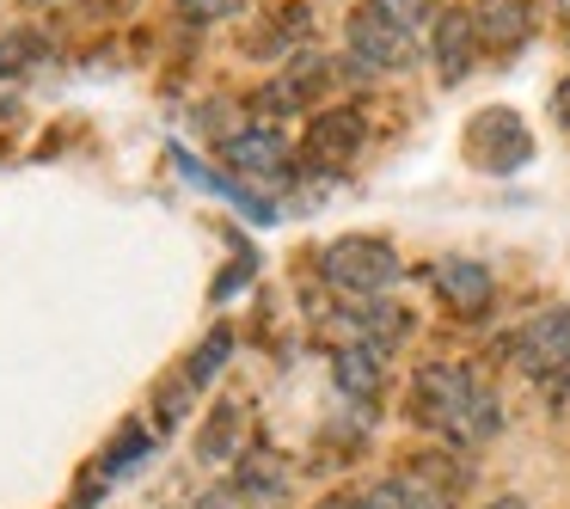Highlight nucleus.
<instances>
[{"label": "nucleus", "mask_w": 570, "mask_h": 509, "mask_svg": "<svg viewBox=\"0 0 570 509\" xmlns=\"http://www.w3.org/2000/svg\"><path fill=\"white\" fill-rule=\"evenodd\" d=\"M484 509H528V503H521V497H491Z\"/></svg>", "instance_id": "412c9836"}, {"label": "nucleus", "mask_w": 570, "mask_h": 509, "mask_svg": "<svg viewBox=\"0 0 570 509\" xmlns=\"http://www.w3.org/2000/svg\"><path fill=\"white\" fill-rule=\"evenodd\" d=\"M509 350H515V362L533 374V381H570V313L564 307L533 313Z\"/></svg>", "instance_id": "39448f33"}, {"label": "nucleus", "mask_w": 570, "mask_h": 509, "mask_svg": "<svg viewBox=\"0 0 570 509\" xmlns=\"http://www.w3.org/2000/svg\"><path fill=\"white\" fill-rule=\"evenodd\" d=\"M283 479H288V472L276 467L271 454H264V460H252V472H239V484H252V491H264V497H271V491H283Z\"/></svg>", "instance_id": "f3484780"}, {"label": "nucleus", "mask_w": 570, "mask_h": 509, "mask_svg": "<svg viewBox=\"0 0 570 509\" xmlns=\"http://www.w3.org/2000/svg\"><path fill=\"white\" fill-rule=\"evenodd\" d=\"M552 105H558V117H564V124H570V80H564V87H558V99H552Z\"/></svg>", "instance_id": "6ab92c4d"}, {"label": "nucleus", "mask_w": 570, "mask_h": 509, "mask_svg": "<svg viewBox=\"0 0 570 509\" xmlns=\"http://www.w3.org/2000/svg\"><path fill=\"white\" fill-rule=\"evenodd\" d=\"M320 276L344 295H381V288L399 283V252L386 239H368V234H344L320 252Z\"/></svg>", "instance_id": "7ed1b4c3"}, {"label": "nucleus", "mask_w": 570, "mask_h": 509, "mask_svg": "<svg viewBox=\"0 0 570 509\" xmlns=\"http://www.w3.org/2000/svg\"><path fill=\"white\" fill-rule=\"evenodd\" d=\"M222 160L234 166V173H246V178H283L288 141L276 136V129L252 124V129H234V136H222Z\"/></svg>", "instance_id": "6e6552de"}, {"label": "nucleus", "mask_w": 570, "mask_h": 509, "mask_svg": "<svg viewBox=\"0 0 570 509\" xmlns=\"http://www.w3.org/2000/svg\"><path fill=\"white\" fill-rule=\"evenodd\" d=\"M479 50L484 43L466 7H442L435 13V75H442V87H460L472 75V62H479Z\"/></svg>", "instance_id": "0eeeda50"}, {"label": "nucleus", "mask_w": 570, "mask_h": 509, "mask_svg": "<svg viewBox=\"0 0 570 509\" xmlns=\"http://www.w3.org/2000/svg\"><path fill=\"white\" fill-rule=\"evenodd\" d=\"M197 454L209 460V467H222V460L239 454V405H215L209 423L197 430Z\"/></svg>", "instance_id": "ddd939ff"}, {"label": "nucleus", "mask_w": 570, "mask_h": 509, "mask_svg": "<svg viewBox=\"0 0 570 509\" xmlns=\"http://www.w3.org/2000/svg\"><path fill=\"white\" fill-rule=\"evenodd\" d=\"M472 26H479V43L484 50H521L533 31V13H528V0H479L472 7Z\"/></svg>", "instance_id": "9b49d317"}, {"label": "nucleus", "mask_w": 570, "mask_h": 509, "mask_svg": "<svg viewBox=\"0 0 570 509\" xmlns=\"http://www.w3.org/2000/svg\"><path fill=\"white\" fill-rule=\"evenodd\" d=\"M466 160L479 166V173H521V166L533 160V136L528 124H521L515 111H479L466 124Z\"/></svg>", "instance_id": "20e7f679"}, {"label": "nucleus", "mask_w": 570, "mask_h": 509, "mask_svg": "<svg viewBox=\"0 0 570 509\" xmlns=\"http://www.w3.org/2000/svg\"><path fill=\"white\" fill-rule=\"evenodd\" d=\"M320 509H350V497H325V503Z\"/></svg>", "instance_id": "4be33fe9"}, {"label": "nucleus", "mask_w": 570, "mask_h": 509, "mask_svg": "<svg viewBox=\"0 0 570 509\" xmlns=\"http://www.w3.org/2000/svg\"><path fill=\"white\" fill-rule=\"evenodd\" d=\"M227 350H234V332H227V325H215V332L203 337V350H197V356H190L185 381H190V386L215 381V369H222V362H227Z\"/></svg>", "instance_id": "2eb2a0df"}, {"label": "nucleus", "mask_w": 570, "mask_h": 509, "mask_svg": "<svg viewBox=\"0 0 570 509\" xmlns=\"http://www.w3.org/2000/svg\"><path fill=\"white\" fill-rule=\"evenodd\" d=\"M564 13H570V0H564Z\"/></svg>", "instance_id": "5701e85b"}, {"label": "nucleus", "mask_w": 570, "mask_h": 509, "mask_svg": "<svg viewBox=\"0 0 570 509\" xmlns=\"http://www.w3.org/2000/svg\"><path fill=\"white\" fill-rule=\"evenodd\" d=\"M350 509H417V484L411 479H381L368 491L350 497Z\"/></svg>", "instance_id": "4468645a"}, {"label": "nucleus", "mask_w": 570, "mask_h": 509, "mask_svg": "<svg viewBox=\"0 0 570 509\" xmlns=\"http://www.w3.org/2000/svg\"><path fill=\"white\" fill-rule=\"evenodd\" d=\"M337 386H344L350 399H381V386H386V374H381V350L374 344H350V350H337Z\"/></svg>", "instance_id": "f8f14e48"}, {"label": "nucleus", "mask_w": 570, "mask_h": 509, "mask_svg": "<svg viewBox=\"0 0 570 509\" xmlns=\"http://www.w3.org/2000/svg\"><path fill=\"white\" fill-rule=\"evenodd\" d=\"M178 7H185L190 19H203V26H209V19H234L246 0H178Z\"/></svg>", "instance_id": "a211bd4d"}, {"label": "nucleus", "mask_w": 570, "mask_h": 509, "mask_svg": "<svg viewBox=\"0 0 570 509\" xmlns=\"http://www.w3.org/2000/svg\"><path fill=\"white\" fill-rule=\"evenodd\" d=\"M344 43H350V62L374 68V75H393V68L417 62V38H411V19H399L386 0H368L344 19Z\"/></svg>", "instance_id": "f257e3e1"}, {"label": "nucleus", "mask_w": 570, "mask_h": 509, "mask_svg": "<svg viewBox=\"0 0 570 509\" xmlns=\"http://www.w3.org/2000/svg\"><path fill=\"white\" fill-rule=\"evenodd\" d=\"M325 80H332V62H325V56H301L283 80H271V87L258 92V111H307Z\"/></svg>", "instance_id": "9d476101"}, {"label": "nucleus", "mask_w": 570, "mask_h": 509, "mask_svg": "<svg viewBox=\"0 0 570 509\" xmlns=\"http://www.w3.org/2000/svg\"><path fill=\"white\" fill-rule=\"evenodd\" d=\"M484 386L472 381L460 362H423L417 381H411V418L423 423V430H448L460 442V430H466L472 418V399H479Z\"/></svg>", "instance_id": "f03ea898"}, {"label": "nucleus", "mask_w": 570, "mask_h": 509, "mask_svg": "<svg viewBox=\"0 0 570 509\" xmlns=\"http://www.w3.org/2000/svg\"><path fill=\"white\" fill-rule=\"evenodd\" d=\"M362 117L356 111H325V117H313L307 124V141H301V166L307 173H344L350 160H356V148H362Z\"/></svg>", "instance_id": "423d86ee"}, {"label": "nucleus", "mask_w": 570, "mask_h": 509, "mask_svg": "<svg viewBox=\"0 0 570 509\" xmlns=\"http://www.w3.org/2000/svg\"><path fill=\"white\" fill-rule=\"evenodd\" d=\"M435 295H442L460 320H472V313L491 307L497 283H491V271H484V264H472V258H442V264H435Z\"/></svg>", "instance_id": "1a4fd4ad"}, {"label": "nucleus", "mask_w": 570, "mask_h": 509, "mask_svg": "<svg viewBox=\"0 0 570 509\" xmlns=\"http://www.w3.org/2000/svg\"><path fill=\"white\" fill-rule=\"evenodd\" d=\"M148 448H154V435H148V430H124L111 448H105V460H99V467H105V472H129V460H141Z\"/></svg>", "instance_id": "dca6fc26"}, {"label": "nucleus", "mask_w": 570, "mask_h": 509, "mask_svg": "<svg viewBox=\"0 0 570 509\" xmlns=\"http://www.w3.org/2000/svg\"><path fill=\"white\" fill-rule=\"evenodd\" d=\"M417 509H454L448 497H430V491H417Z\"/></svg>", "instance_id": "aec40b11"}]
</instances>
